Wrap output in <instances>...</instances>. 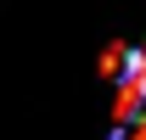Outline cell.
<instances>
[{
  "label": "cell",
  "instance_id": "cell-1",
  "mask_svg": "<svg viewBox=\"0 0 146 140\" xmlns=\"http://www.w3.org/2000/svg\"><path fill=\"white\" fill-rule=\"evenodd\" d=\"M124 56H129V45H107V56H101V73H107V79H118V73H124Z\"/></svg>",
  "mask_w": 146,
  "mask_h": 140
}]
</instances>
